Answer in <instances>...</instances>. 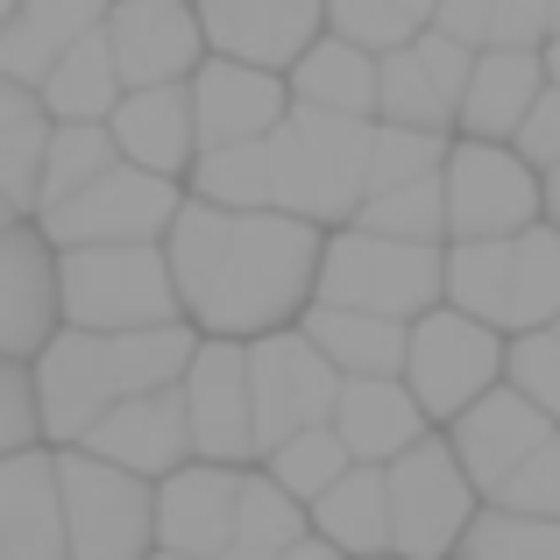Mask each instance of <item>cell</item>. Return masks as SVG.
Here are the masks:
<instances>
[{
  "instance_id": "6da1fadb",
  "label": "cell",
  "mask_w": 560,
  "mask_h": 560,
  "mask_svg": "<svg viewBox=\"0 0 560 560\" xmlns=\"http://www.w3.org/2000/svg\"><path fill=\"white\" fill-rule=\"evenodd\" d=\"M319 256H327V228L313 220L277 213V206L228 213L191 191L164 234L178 305L213 341H262L277 327H299V313L319 291Z\"/></svg>"
},
{
  "instance_id": "7a4b0ae2",
  "label": "cell",
  "mask_w": 560,
  "mask_h": 560,
  "mask_svg": "<svg viewBox=\"0 0 560 560\" xmlns=\"http://www.w3.org/2000/svg\"><path fill=\"white\" fill-rule=\"evenodd\" d=\"M191 355H199V327L171 319V327H136V334H85V327H57V341L43 348L36 370V405H43V433L57 447H79L121 397L164 390L185 383Z\"/></svg>"
},
{
  "instance_id": "3957f363",
  "label": "cell",
  "mask_w": 560,
  "mask_h": 560,
  "mask_svg": "<svg viewBox=\"0 0 560 560\" xmlns=\"http://www.w3.org/2000/svg\"><path fill=\"white\" fill-rule=\"evenodd\" d=\"M370 142L376 121H362V114L291 107L284 128L270 136V206L313 220V228H348L370 191Z\"/></svg>"
},
{
  "instance_id": "277c9868",
  "label": "cell",
  "mask_w": 560,
  "mask_h": 560,
  "mask_svg": "<svg viewBox=\"0 0 560 560\" xmlns=\"http://www.w3.org/2000/svg\"><path fill=\"white\" fill-rule=\"evenodd\" d=\"M319 305H355L383 319H419L447 305V248L440 242H405V234L376 228H327V256H319Z\"/></svg>"
},
{
  "instance_id": "5b68a950",
  "label": "cell",
  "mask_w": 560,
  "mask_h": 560,
  "mask_svg": "<svg viewBox=\"0 0 560 560\" xmlns=\"http://www.w3.org/2000/svg\"><path fill=\"white\" fill-rule=\"evenodd\" d=\"M57 299H65V327H85V334H136V327L185 319L164 242L57 248Z\"/></svg>"
},
{
  "instance_id": "8992f818",
  "label": "cell",
  "mask_w": 560,
  "mask_h": 560,
  "mask_svg": "<svg viewBox=\"0 0 560 560\" xmlns=\"http://www.w3.org/2000/svg\"><path fill=\"white\" fill-rule=\"evenodd\" d=\"M504 348L511 334H497L490 319L462 313V305H433L405 327V390L419 397L425 419L454 425L476 397L504 383Z\"/></svg>"
},
{
  "instance_id": "52a82bcc",
  "label": "cell",
  "mask_w": 560,
  "mask_h": 560,
  "mask_svg": "<svg viewBox=\"0 0 560 560\" xmlns=\"http://www.w3.org/2000/svg\"><path fill=\"white\" fill-rule=\"evenodd\" d=\"M71 560H150L156 547V482L85 447H57Z\"/></svg>"
},
{
  "instance_id": "ba28073f",
  "label": "cell",
  "mask_w": 560,
  "mask_h": 560,
  "mask_svg": "<svg viewBox=\"0 0 560 560\" xmlns=\"http://www.w3.org/2000/svg\"><path fill=\"white\" fill-rule=\"evenodd\" d=\"M440 185H447V242H504L547 220V185L511 142L454 136Z\"/></svg>"
},
{
  "instance_id": "9c48e42d",
  "label": "cell",
  "mask_w": 560,
  "mask_h": 560,
  "mask_svg": "<svg viewBox=\"0 0 560 560\" xmlns=\"http://www.w3.org/2000/svg\"><path fill=\"white\" fill-rule=\"evenodd\" d=\"M390 553L397 560H447L462 547L468 518H476V482H468L462 454L447 447L440 433H425L419 447H405L390 468Z\"/></svg>"
},
{
  "instance_id": "30bf717a",
  "label": "cell",
  "mask_w": 560,
  "mask_h": 560,
  "mask_svg": "<svg viewBox=\"0 0 560 560\" xmlns=\"http://www.w3.org/2000/svg\"><path fill=\"white\" fill-rule=\"evenodd\" d=\"M185 206V185L178 178H156L142 164H114L100 171L85 191H71L65 206L36 220L57 248H85V242H164L171 220Z\"/></svg>"
},
{
  "instance_id": "8fae6325",
  "label": "cell",
  "mask_w": 560,
  "mask_h": 560,
  "mask_svg": "<svg viewBox=\"0 0 560 560\" xmlns=\"http://www.w3.org/2000/svg\"><path fill=\"white\" fill-rule=\"evenodd\" d=\"M341 397V370L305 341L299 327H277L262 341H248V405H256V462L277 440L305 433V425L334 419Z\"/></svg>"
},
{
  "instance_id": "7c38bea8",
  "label": "cell",
  "mask_w": 560,
  "mask_h": 560,
  "mask_svg": "<svg viewBox=\"0 0 560 560\" xmlns=\"http://www.w3.org/2000/svg\"><path fill=\"white\" fill-rule=\"evenodd\" d=\"M185 419H191V462H256V405H248V341L199 334V355L185 370Z\"/></svg>"
},
{
  "instance_id": "4fadbf2b",
  "label": "cell",
  "mask_w": 560,
  "mask_h": 560,
  "mask_svg": "<svg viewBox=\"0 0 560 560\" xmlns=\"http://www.w3.org/2000/svg\"><path fill=\"white\" fill-rule=\"evenodd\" d=\"M468 71H476V50H468V43L440 36V28L411 36L405 50L376 57V121L440 128V136H454V114H462Z\"/></svg>"
},
{
  "instance_id": "5bb4252c",
  "label": "cell",
  "mask_w": 560,
  "mask_h": 560,
  "mask_svg": "<svg viewBox=\"0 0 560 560\" xmlns=\"http://www.w3.org/2000/svg\"><path fill=\"white\" fill-rule=\"evenodd\" d=\"M107 50L121 85H185L206 65V28L191 0H107Z\"/></svg>"
},
{
  "instance_id": "9a60e30c",
  "label": "cell",
  "mask_w": 560,
  "mask_h": 560,
  "mask_svg": "<svg viewBox=\"0 0 560 560\" xmlns=\"http://www.w3.org/2000/svg\"><path fill=\"white\" fill-rule=\"evenodd\" d=\"M191 121H199V150H228V142H270L291 114V79L270 65H242V57H206L185 79Z\"/></svg>"
},
{
  "instance_id": "2e32d148",
  "label": "cell",
  "mask_w": 560,
  "mask_h": 560,
  "mask_svg": "<svg viewBox=\"0 0 560 560\" xmlns=\"http://www.w3.org/2000/svg\"><path fill=\"white\" fill-rule=\"evenodd\" d=\"M65 327V299H57V242L36 220L0 228V355L36 362Z\"/></svg>"
},
{
  "instance_id": "e0dca14e",
  "label": "cell",
  "mask_w": 560,
  "mask_h": 560,
  "mask_svg": "<svg viewBox=\"0 0 560 560\" xmlns=\"http://www.w3.org/2000/svg\"><path fill=\"white\" fill-rule=\"evenodd\" d=\"M213 57L291 71L327 36V0H191Z\"/></svg>"
},
{
  "instance_id": "ac0fdd59",
  "label": "cell",
  "mask_w": 560,
  "mask_h": 560,
  "mask_svg": "<svg viewBox=\"0 0 560 560\" xmlns=\"http://www.w3.org/2000/svg\"><path fill=\"white\" fill-rule=\"evenodd\" d=\"M234 504H242V468L228 462H185L156 482V547L220 560L234 539Z\"/></svg>"
},
{
  "instance_id": "d6986e66",
  "label": "cell",
  "mask_w": 560,
  "mask_h": 560,
  "mask_svg": "<svg viewBox=\"0 0 560 560\" xmlns=\"http://www.w3.org/2000/svg\"><path fill=\"white\" fill-rule=\"evenodd\" d=\"M85 454H100V462H121L136 468V476L164 482L171 468L191 462V419H185V390L178 383H164V390H142V397H121V405L107 411V419L93 425V433L79 440Z\"/></svg>"
},
{
  "instance_id": "ffe728a7",
  "label": "cell",
  "mask_w": 560,
  "mask_h": 560,
  "mask_svg": "<svg viewBox=\"0 0 560 560\" xmlns=\"http://www.w3.org/2000/svg\"><path fill=\"white\" fill-rule=\"evenodd\" d=\"M553 433H560V425H553L547 411L533 405V397H518L511 383H497L490 397H476V405H468L462 419L447 425V447L462 454L468 482H476V490L490 497L497 482H504L511 468L525 462V454H539V447H547Z\"/></svg>"
},
{
  "instance_id": "44dd1931",
  "label": "cell",
  "mask_w": 560,
  "mask_h": 560,
  "mask_svg": "<svg viewBox=\"0 0 560 560\" xmlns=\"http://www.w3.org/2000/svg\"><path fill=\"white\" fill-rule=\"evenodd\" d=\"M0 560H71L57 454H0Z\"/></svg>"
},
{
  "instance_id": "7402d4cb",
  "label": "cell",
  "mask_w": 560,
  "mask_h": 560,
  "mask_svg": "<svg viewBox=\"0 0 560 560\" xmlns=\"http://www.w3.org/2000/svg\"><path fill=\"white\" fill-rule=\"evenodd\" d=\"M114 128V150H121V164H142L156 171V178H191V164H199V121H191V93L185 85H136V93H121V107L107 114Z\"/></svg>"
},
{
  "instance_id": "603a6c76",
  "label": "cell",
  "mask_w": 560,
  "mask_h": 560,
  "mask_svg": "<svg viewBox=\"0 0 560 560\" xmlns=\"http://www.w3.org/2000/svg\"><path fill=\"white\" fill-rule=\"evenodd\" d=\"M334 433H341L348 462H376L390 468L405 447H419L425 440V411L419 397L405 390V376H341V397H334Z\"/></svg>"
},
{
  "instance_id": "cb8c5ba5",
  "label": "cell",
  "mask_w": 560,
  "mask_h": 560,
  "mask_svg": "<svg viewBox=\"0 0 560 560\" xmlns=\"http://www.w3.org/2000/svg\"><path fill=\"white\" fill-rule=\"evenodd\" d=\"M539 93H547V57H539V50H476L462 114H454V136L511 142Z\"/></svg>"
},
{
  "instance_id": "d4e9b609",
  "label": "cell",
  "mask_w": 560,
  "mask_h": 560,
  "mask_svg": "<svg viewBox=\"0 0 560 560\" xmlns=\"http://www.w3.org/2000/svg\"><path fill=\"white\" fill-rule=\"evenodd\" d=\"M93 28H107V0H22L14 22L0 28V79L43 85L57 57L85 43Z\"/></svg>"
},
{
  "instance_id": "484cf974",
  "label": "cell",
  "mask_w": 560,
  "mask_h": 560,
  "mask_svg": "<svg viewBox=\"0 0 560 560\" xmlns=\"http://www.w3.org/2000/svg\"><path fill=\"white\" fill-rule=\"evenodd\" d=\"M299 334L334 362L341 376H405V319L355 313V305H305Z\"/></svg>"
},
{
  "instance_id": "4316f807",
  "label": "cell",
  "mask_w": 560,
  "mask_h": 560,
  "mask_svg": "<svg viewBox=\"0 0 560 560\" xmlns=\"http://www.w3.org/2000/svg\"><path fill=\"white\" fill-rule=\"evenodd\" d=\"M284 79H291V107L362 114V121H376V50H362V43L319 36Z\"/></svg>"
},
{
  "instance_id": "83f0119b",
  "label": "cell",
  "mask_w": 560,
  "mask_h": 560,
  "mask_svg": "<svg viewBox=\"0 0 560 560\" xmlns=\"http://www.w3.org/2000/svg\"><path fill=\"white\" fill-rule=\"evenodd\" d=\"M313 525L327 547H341L348 560L390 553V482H383L376 462H355L327 497L313 504Z\"/></svg>"
},
{
  "instance_id": "f1b7e54d",
  "label": "cell",
  "mask_w": 560,
  "mask_h": 560,
  "mask_svg": "<svg viewBox=\"0 0 560 560\" xmlns=\"http://www.w3.org/2000/svg\"><path fill=\"white\" fill-rule=\"evenodd\" d=\"M121 65H114V50H107V28H93L85 43H71L65 57L50 65V79L36 85V100H43V114L50 121H107L114 107H121Z\"/></svg>"
},
{
  "instance_id": "f546056e",
  "label": "cell",
  "mask_w": 560,
  "mask_h": 560,
  "mask_svg": "<svg viewBox=\"0 0 560 560\" xmlns=\"http://www.w3.org/2000/svg\"><path fill=\"white\" fill-rule=\"evenodd\" d=\"M560 319V228H525L511 234V277H504V313L497 334H533Z\"/></svg>"
},
{
  "instance_id": "4dcf8cb0",
  "label": "cell",
  "mask_w": 560,
  "mask_h": 560,
  "mask_svg": "<svg viewBox=\"0 0 560 560\" xmlns=\"http://www.w3.org/2000/svg\"><path fill=\"white\" fill-rule=\"evenodd\" d=\"M50 114H43L36 85L0 79V191L36 220V178H43V150H50Z\"/></svg>"
},
{
  "instance_id": "1f68e13d",
  "label": "cell",
  "mask_w": 560,
  "mask_h": 560,
  "mask_svg": "<svg viewBox=\"0 0 560 560\" xmlns=\"http://www.w3.org/2000/svg\"><path fill=\"white\" fill-rule=\"evenodd\" d=\"M305 539V504L277 490L270 476H242V504H234V539L220 560H284Z\"/></svg>"
},
{
  "instance_id": "d6a6232c",
  "label": "cell",
  "mask_w": 560,
  "mask_h": 560,
  "mask_svg": "<svg viewBox=\"0 0 560 560\" xmlns=\"http://www.w3.org/2000/svg\"><path fill=\"white\" fill-rule=\"evenodd\" d=\"M114 164H121V150H114L107 121H57L50 150H43V178H36V220L50 213V206H65L71 191H85L100 171H114Z\"/></svg>"
},
{
  "instance_id": "836d02e7",
  "label": "cell",
  "mask_w": 560,
  "mask_h": 560,
  "mask_svg": "<svg viewBox=\"0 0 560 560\" xmlns=\"http://www.w3.org/2000/svg\"><path fill=\"white\" fill-rule=\"evenodd\" d=\"M185 191H191V199H206V206H228V213H262V206H270V142L199 150Z\"/></svg>"
},
{
  "instance_id": "e575fe53",
  "label": "cell",
  "mask_w": 560,
  "mask_h": 560,
  "mask_svg": "<svg viewBox=\"0 0 560 560\" xmlns=\"http://www.w3.org/2000/svg\"><path fill=\"white\" fill-rule=\"evenodd\" d=\"M348 468H355V462H348V447H341V433H334V425H305V433L277 440V447L262 454V476H270L277 490H291L299 504H319V497H327Z\"/></svg>"
},
{
  "instance_id": "d590c367",
  "label": "cell",
  "mask_w": 560,
  "mask_h": 560,
  "mask_svg": "<svg viewBox=\"0 0 560 560\" xmlns=\"http://www.w3.org/2000/svg\"><path fill=\"white\" fill-rule=\"evenodd\" d=\"M433 8L440 0H327V36H348V43H362V50L390 57V50H405L411 36L433 28Z\"/></svg>"
},
{
  "instance_id": "8d00e7d4",
  "label": "cell",
  "mask_w": 560,
  "mask_h": 560,
  "mask_svg": "<svg viewBox=\"0 0 560 560\" xmlns=\"http://www.w3.org/2000/svg\"><path fill=\"white\" fill-rule=\"evenodd\" d=\"M462 560H560V518H525V511H476L462 533Z\"/></svg>"
},
{
  "instance_id": "74e56055",
  "label": "cell",
  "mask_w": 560,
  "mask_h": 560,
  "mask_svg": "<svg viewBox=\"0 0 560 560\" xmlns=\"http://www.w3.org/2000/svg\"><path fill=\"white\" fill-rule=\"evenodd\" d=\"M355 228L405 234V242H440V248H447V185H440V178H419V185L370 191V199H362V213H355Z\"/></svg>"
},
{
  "instance_id": "f35d334b",
  "label": "cell",
  "mask_w": 560,
  "mask_h": 560,
  "mask_svg": "<svg viewBox=\"0 0 560 560\" xmlns=\"http://www.w3.org/2000/svg\"><path fill=\"white\" fill-rule=\"evenodd\" d=\"M504 383H511L518 397H533V405L560 425V327L511 334V348H504Z\"/></svg>"
},
{
  "instance_id": "ab89813d",
  "label": "cell",
  "mask_w": 560,
  "mask_h": 560,
  "mask_svg": "<svg viewBox=\"0 0 560 560\" xmlns=\"http://www.w3.org/2000/svg\"><path fill=\"white\" fill-rule=\"evenodd\" d=\"M490 504L525 511V518H560V433H553L539 454H525V462L511 468L504 482H497Z\"/></svg>"
},
{
  "instance_id": "60d3db41",
  "label": "cell",
  "mask_w": 560,
  "mask_h": 560,
  "mask_svg": "<svg viewBox=\"0 0 560 560\" xmlns=\"http://www.w3.org/2000/svg\"><path fill=\"white\" fill-rule=\"evenodd\" d=\"M43 433V405H36V370L14 355H0V454L36 447Z\"/></svg>"
},
{
  "instance_id": "b9f144b4",
  "label": "cell",
  "mask_w": 560,
  "mask_h": 560,
  "mask_svg": "<svg viewBox=\"0 0 560 560\" xmlns=\"http://www.w3.org/2000/svg\"><path fill=\"white\" fill-rule=\"evenodd\" d=\"M553 0H490V50H547Z\"/></svg>"
},
{
  "instance_id": "7bdbcfd3",
  "label": "cell",
  "mask_w": 560,
  "mask_h": 560,
  "mask_svg": "<svg viewBox=\"0 0 560 560\" xmlns=\"http://www.w3.org/2000/svg\"><path fill=\"white\" fill-rule=\"evenodd\" d=\"M511 150H518L533 171H553V164H560V85H547V93L533 100V114L518 121Z\"/></svg>"
},
{
  "instance_id": "ee69618b",
  "label": "cell",
  "mask_w": 560,
  "mask_h": 560,
  "mask_svg": "<svg viewBox=\"0 0 560 560\" xmlns=\"http://www.w3.org/2000/svg\"><path fill=\"white\" fill-rule=\"evenodd\" d=\"M433 28L468 50H490V0H440L433 8Z\"/></svg>"
},
{
  "instance_id": "f6af8a7d",
  "label": "cell",
  "mask_w": 560,
  "mask_h": 560,
  "mask_svg": "<svg viewBox=\"0 0 560 560\" xmlns=\"http://www.w3.org/2000/svg\"><path fill=\"white\" fill-rule=\"evenodd\" d=\"M284 560H348V553H341V547H327L319 533H305V539H299V547H291Z\"/></svg>"
},
{
  "instance_id": "bcb514c9",
  "label": "cell",
  "mask_w": 560,
  "mask_h": 560,
  "mask_svg": "<svg viewBox=\"0 0 560 560\" xmlns=\"http://www.w3.org/2000/svg\"><path fill=\"white\" fill-rule=\"evenodd\" d=\"M539 185H547V228H560V164L539 171Z\"/></svg>"
},
{
  "instance_id": "7dc6e473",
  "label": "cell",
  "mask_w": 560,
  "mask_h": 560,
  "mask_svg": "<svg viewBox=\"0 0 560 560\" xmlns=\"http://www.w3.org/2000/svg\"><path fill=\"white\" fill-rule=\"evenodd\" d=\"M539 57H547V85H560V36H547V50H539Z\"/></svg>"
},
{
  "instance_id": "c3c4849f",
  "label": "cell",
  "mask_w": 560,
  "mask_h": 560,
  "mask_svg": "<svg viewBox=\"0 0 560 560\" xmlns=\"http://www.w3.org/2000/svg\"><path fill=\"white\" fill-rule=\"evenodd\" d=\"M14 220H28V213H22V206L8 199V191H0V228H14Z\"/></svg>"
},
{
  "instance_id": "681fc988",
  "label": "cell",
  "mask_w": 560,
  "mask_h": 560,
  "mask_svg": "<svg viewBox=\"0 0 560 560\" xmlns=\"http://www.w3.org/2000/svg\"><path fill=\"white\" fill-rule=\"evenodd\" d=\"M14 8H22V0H0V28H8V22H14Z\"/></svg>"
},
{
  "instance_id": "f907efd6",
  "label": "cell",
  "mask_w": 560,
  "mask_h": 560,
  "mask_svg": "<svg viewBox=\"0 0 560 560\" xmlns=\"http://www.w3.org/2000/svg\"><path fill=\"white\" fill-rule=\"evenodd\" d=\"M150 560H191V553H150Z\"/></svg>"
},
{
  "instance_id": "816d5d0a",
  "label": "cell",
  "mask_w": 560,
  "mask_h": 560,
  "mask_svg": "<svg viewBox=\"0 0 560 560\" xmlns=\"http://www.w3.org/2000/svg\"><path fill=\"white\" fill-rule=\"evenodd\" d=\"M553 36H560V0H553Z\"/></svg>"
},
{
  "instance_id": "f5cc1de1",
  "label": "cell",
  "mask_w": 560,
  "mask_h": 560,
  "mask_svg": "<svg viewBox=\"0 0 560 560\" xmlns=\"http://www.w3.org/2000/svg\"><path fill=\"white\" fill-rule=\"evenodd\" d=\"M370 560H383V553H370Z\"/></svg>"
},
{
  "instance_id": "db71d44e",
  "label": "cell",
  "mask_w": 560,
  "mask_h": 560,
  "mask_svg": "<svg viewBox=\"0 0 560 560\" xmlns=\"http://www.w3.org/2000/svg\"><path fill=\"white\" fill-rule=\"evenodd\" d=\"M553 327H560V319H553Z\"/></svg>"
}]
</instances>
